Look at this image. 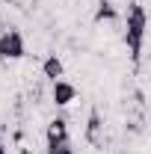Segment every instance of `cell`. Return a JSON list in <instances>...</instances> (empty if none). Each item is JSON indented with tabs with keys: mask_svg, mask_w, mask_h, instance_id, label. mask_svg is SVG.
Wrapping results in <instances>:
<instances>
[{
	"mask_svg": "<svg viewBox=\"0 0 151 154\" xmlns=\"http://www.w3.org/2000/svg\"><path fill=\"white\" fill-rule=\"evenodd\" d=\"M142 38H145V9L139 3H131L128 6V33H125V42H128V51H131L133 59H139V54H142Z\"/></svg>",
	"mask_w": 151,
	"mask_h": 154,
	"instance_id": "cell-1",
	"label": "cell"
},
{
	"mask_svg": "<svg viewBox=\"0 0 151 154\" xmlns=\"http://www.w3.org/2000/svg\"><path fill=\"white\" fill-rule=\"evenodd\" d=\"M27 54V45H24V36H21V30H6L3 36H0V59H21Z\"/></svg>",
	"mask_w": 151,
	"mask_h": 154,
	"instance_id": "cell-2",
	"label": "cell"
},
{
	"mask_svg": "<svg viewBox=\"0 0 151 154\" xmlns=\"http://www.w3.org/2000/svg\"><path fill=\"white\" fill-rule=\"evenodd\" d=\"M51 98H54L57 107H68V104L77 98V86H74V83H68V80H54V86H51Z\"/></svg>",
	"mask_w": 151,
	"mask_h": 154,
	"instance_id": "cell-3",
	"label": "cell"
},
{
	"mask_svg": "<svg viewBox=\"0 0 151 154\" xmlns=\"http://www.w3.org/2000/svg\"><path fill=\"white\" fill-rule=\"evenodd\" d=\"M45 139H48V145H57V142H68V122L59 116L54 119L51 125H48V131H45Z\"/></svg>",
	"mask_w": 151,
	"mask_h": 154,
	"instance_id": "cell-4",
	"label": "cell"
},
{
	"mask_svg": "<svg viewBox=\"0 0 151 154\" xmlns=\"http://www.w3.org/2000/svg\"><path fill=\"white\" fill-rule=\"evenodd\" d=\"M42 74L48 77L51 83H54V80H62V74H65V68H62V59H59L57 54L45 57V62H42Z\"/></svg>",
	"mask_w": 151,
	"mask_h": 154,
	"instance_id": "cell-5",
	"label": "cell"
},
{
	"mask_svg": "<svg viewBox=\"0 0 151 154\" xmlns=\"http://www.w3.org/2000/svg\"><path fill=\"white\" fill-rule=\"evenodd\" d=\"M98 131H101V116L92 110V116H89V125H86V139H89V142H95V145H101V136H98Z\"/></svg>",
	"mask_w": 151,
	"mask_h": 154,
	"instance_id": "cell-6",
	"label": "cell"
},
{
	"mask_svg": "<svg viewBox=\"0 0 151 154\" xmlns=\"http://www.w3.org/2000/svg\"><path fill=\"white\" fill-rule=\"evenodd\" d=\"M45 154H74L71 139H68V142H57V145H48V151H45Z\"/></svg>",
	"mask_w": 151,
	"mask_h": 154,
	"instance_id": "cell-7",
	"label": "cell"
},
{
	"mask_svg": "<svg viewBox=\"0 0 151 154\" xmlns=\"http://www.w3.org/2000/svg\"><path fill=\"white\" fill-rule=\"evenodd\" d=\"M104 18H116V12L110 9V3H101V9H98V21H104Z\"/></svg>",
	"mask_w": 151,
	"mask_h": 154,
	"instance_id": "cell-8",
	"label": "cell"
},
{
	"mask_svg": "<svg viewBox=\"0 0 151 154\" xmlns=\"http://www.w3.org/2000/svg\"><path fill=\"white\" fill-rule=\"evenodd\" d=\"M0 154H6V148H3V145H0Z\"/></svg>",
	"mask_w": 151,
	"mask_h": 154,
	"instance_id": "cell-9",
	"label": "cell"
}]
</instances>
